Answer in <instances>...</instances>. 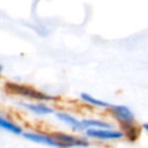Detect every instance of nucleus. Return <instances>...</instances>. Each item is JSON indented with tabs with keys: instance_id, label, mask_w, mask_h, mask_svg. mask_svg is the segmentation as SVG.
Returning a JSON list of instances; mask_svg holds the SVG:
<instances>
[{
	"instance_id": "obj_3",
	"label": "nucleus",
	"mask_w": 148,
	"mask_h": 148,
	"mask_svg": "<svg viewBox=\"0 0 148 148\" xmlns=\"http://www.w3.org/2000/svg\"><path fill=\"white\" fill-rule=\"evenodd\" d=\"M51 135L64 148H69V147H74V146L87 147L89 145L87 139L77 138V136H74V135H71V134H67V133H62V132H56V133H52Z\"/></svg>"
},
{
	"instance_id": "obj_7",
	"label": "nucleus",
	"mask_w": 148,
	"mask_h": 148,
	"mask_svg": "<svg viewBox=\"0 0 148 148\" xmlns=\"http://www.w3.org/2000/svg\"><path fill=\"white\" fill-rule=\"evenodd\" d=\"M21 105L37 114H50V113L54 112V110L52 108H50L43 103H21Z\"/></svg>"
},
{
	"instance_id": "obj_10",
	"label": "nucleus",
	"mask_w": 148,
	"mask_h": 148,
	"mask_svg": "<svg viewBox=\"0 0 148 148\" xmlns=\"http://www.w3.org/2000/svg\"><path fill=\"white\" fill-rule=\"evenodd\" d=\"M0 128H3L13 134H22V128L18 125L14 124L13 121H10L9 119L2 116H0Z\"/></svg>"
},
{
	"instance_id": "obj_4",
	"label": "nucleus",
	"mask_w": 148,
	"mask_h": 148,
	"mask_svg": "<svg viewBox=\"0 0 148 148\" xmlns=\"http://www.w3.org/2000/svg\"><path fill=\"white\" fill-rule=\"evenodd\" d=\"M86 134L89 138H94L97 140H117L123 138L121 131L113 130H102V128H87Z\"/></svg>"
},
{
	"instance_id": "obj_11",
	"label": "nucleus",
	"mask_w": 148,
	"mask_h": 148,
	"mask_svg": "<svg viewBox=\"0 0 148 148\" xmlns=\"http://www.w3.org/2000/svg\"><path fill=\"white\" fill-rule=\"evenodd\" d=\"M80 97H81V99H82L83 102H86V103H88V104H90V105H94V106H99V108H109V106H110L109 103H106V102H104V101H101V99H97V98L90 96V95L87 94V92H82V94L80 95Z\"/></svg>"
},
{
	"instance_id": "obj_6",
	"label": "nucleus",
	"mask_w": 148,
	"mask_h": 148,
	"mask_svg": "<svg viewBox=\"0 0 148 148\" xmlns=\"http://www.w3.org/2000/svg\"><path fill=\"white\" fill-rule=\"evenodd\" d=\"M80 126L81 131L87 130V128H102V130H110L112 126L111 124L99 120V119H82L80 120Z\"/></svg>"
},
{
	"instance_id": "obj_1",
	"label": "nucleus",
	"mask_w": 148,
	"mask_h": 148,
	"mask_svg": "<svg viewBox=\"0 0 148 148\" xmlns=\"http://www.w3.org/2000/svg\"><path fill=\"white\" fill-rule=\"evenodd\" d=\"M3 89L8 94H14V95H20L23 97H28L31 99L36 101H57L58 97L51 96L49 94H45L43 91H39L32 87L25 86V84H20L16 82H6L3 86Z\"/></svg>"
},
{
	"instance_id": "obj_13",
	"label": "nucleus",
	"mask_w": 148,
	"mask_h": 148,
	"mask_svg": "<svg viewBox=\"0 0 148 148\" xmlns=\"http://www.w3.org/2000/svg\"><path fill=\"white\" fill-rule=\"evenodd\" d=\"M1 71H2V66L0 65V74H1Z\"/></svg>"
},
{
	"instance_id": "obj_5",
	"label": "nucleus",
	"mask_w": 148,
	"mask_h": 148,
	"mask_svg": "<svg viewBox=\"0 0 148 148\" xmlns=\"http://www.w3.org/2000/svg\"><path fill=\"white\" fill-rule=\"evenodd\" d=\"M23 138L32 141V142H37V143H43V145H47V146H52V147H58V148H64L58 141H56L52 135L49 134H42V133H32V132H25L22 133Z\"/></svg>"
},
{
	"instance_id": "obj_8",
	"label": "nucleus",
	"mask_w": 148,
	"mask_h": 148,
	"mask_svg": "<svg viewBox=\"0 0 148 148\" xmlns=\"http://www.w3.org/2000/svg\"><path fill=\"white\" fill-rule=\"evenodd\" d=\"M123 130V136H126V139L131 142L136 141V139L140 135V128L135 124H128V125H120Z\"/></svg>"
},
{
	"instance_id": "obj_12",
	"label": "nucleus",
	"mask_w": 148,
	"mask_h": 148,
	"mask_svg": "<svg viewBox=\"0 0 148 148\" xmlns=\"http://www.w3.org/2000/svg\"><path fill=\"white\" fill-rule=\"evenodd\" d=\"M142 128H143L145 131H147V128H148V125H147V124H143V125H142Z\"/></svg>"
},
{
	"instance_id": "obj_9",
	"label": "nucleus",
	"mask_w": 148,
	"mask_h": 148,
	"mask_svg": "<svg viewBox=\"0 0 148 148\" xmlns=\"http://www.w3.org/2000/svg\"><path fill=\"white\" fill-rule=\"evenodd\" d=\"M56 116L58 117L59 120H61V121L68 124L69 126H72L74 131H81L80 120H77L75 117H73V116H71V114H68L66 112H57Z\"/></svg>"
},
{
	"instance_id": "obj_2",
	"label": "nucleus",
	"mask_w": 148,
	"mask_h": 148,
	"mask_svg": "<svg viewBox=\"0 0 148 148\" xmlns=\"http://www.w3.org/2000/svg\"><path fill=\"white\" fill-rule=\"evenodd\" d=\"M109 112L118 120L120 125H128L135 124V117L133 112L125 105H110Z\"/></svg>"
}]
</instances>
